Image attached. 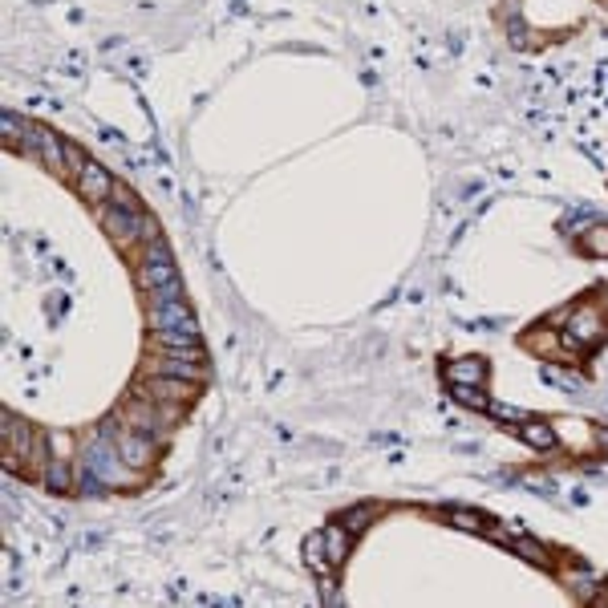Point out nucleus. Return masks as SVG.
I'll use <instances>...</instances> for the list:
<instances>
[{
    "instance_id": "1",
    "label": "nucleus",
    "mask_w": 608,
    "mask_h": 608,
    "mask_svg": "<svg viewBox=\"0 0 608 608\" xmlns=\"http://www.w3.org/2000/svg\"><path fill=\"white\" fill-rule=\"evenodd\" d=\"M150 329H171V333H183L191 341H199V325H195L191 309H187L183 284H167V288L150 292Z\"/></svg>"
},
{
    "instance_id": "2",
    "label": "nucleus",
    "mask_w": 608,
    "mask_h": 608,
    "mask_svg": "<svg viewBox=\"0 0 608 608\" xmlns=\"http://www.w3.org/2000/svg\"><path fill=\"white\" fill-rule=\"evenodd\" d=\"M86 462H89V475H94L102 487H134L138 483V471L126 467L122 454H118V446L114 442H106V438L89 442Z\"/></svg>"
},
{
    "instance_id": "3",
    "label": "nucleus",
    "mask_w": 608,
    "mask_h": 608,
    "mask_svg": "<svg viewBox=\"0 0 608 608\" xmlns=\"http://www.w3.org/2000/svg\"><path fill=\"white\" fill-rule=\"evenodd\" d=\"M608 325L604 317H600L596 304H580V309L568 312V333H564V353H572V357H580L584 349H596L600 341H604Z\"/></svg>"
},
{
    "instance_id": "4",
    "label": "nucleus",
    "mask_w": 608,
    "mask_h": 608,
    "mask_svg": "<svg viewBox=\"0 0 608 608\" xmlns=\"http://www.w3.org/2000/svg\"><path fill=\"white\" fill-rule=\"evenodd\" d=\"M138 284L146 292H159V288H167V284H179L175 256H171V247H167V239H162V236H150L146 239V256H142Z\"/></svg>"
},
{
    "instance_id": "5",
    "label": "nucleus",
    "mask_w": 608,
    "mask_h": 608,
    "mask_svg": "<svg viewBox=\"0 0 608 608\" xmlns=\"http://www.w3.org/2000/svg\"><path fill=\"white\" fill-rule=\"evenodd\" d=\"M102 228H106L110 239H118V247H134L142 236H146V215L142 212H122V207H102L97 212Z\"/></svg>"
},
{
    "instance_id": "6",
    "label": "nucleus",
    "mask_w": 608,
    "mask_h": 608,
    "mask_svg": "<svg viewBox=\"0 0 608 608\" xmlns=\"http://www.w3.org/2000/svg\"><path fill=\"white\" fill-rule=\"evenodd\" d=\"M138 386H142V394H146L150 402H162V405H187V402H195V394H199V381H187V378H159V373L142 378Z\"/></svg>"
},
{
    "instance_id": "7",
    "label": "nucleus",
    "mask_w": 608,
    "mask_h": 608,
    "mask_svg": "<svg viewBox=\"0 0 608 608\" xmlns=\"http://www.w3.org/2000/svg\"><path fill=\"white\" fill-rule=\"evenodd\" d=\"M122 422L130 426V430L146 434V438H167V422H162V414H159V402H138V397H130V402L122 405Z\"/></svg>"
},
{
    "instance_id": "8",
    "label": "nucleus",
    "mask_w": 608,
    "mask_h": 608,
    "mask_svg": "<svg viewBox=\"0 0 608 608\" xmlns=\"http://www.w3.org/2000/svg\"><path fill=\"white\" fill-rule=\"evenodd\" d=\"M73 187H78L81 199H89V203H106L110 195H114V175H110V171L102 167V162L89 159L86 171H81V175L73 179Z\"/></svg>"
},
{
    "instance_id": "9",
    "label": "nucleus",
    "mask_w": 608,
    "mask_h": 608,
    "mask_svg": "<svg viewBox=\"0 0 608 608\" xmlns=\"http://www.w3.org/2000/svg\"><path fill=\"white\" fill-rule=\"evenodd\" d=\"M146 370L159 373V378H187V381H203V362H187L179 353H159L150 349Z\"/></svg>"
},
{
    "instance_id": "10",
    "label": "nucleus",
    "mask_w": 608,
    "mask_h": 608,
    "mask_svg": "<svg viewBox=\"0 0 608 608\" xmlns=\"http://www.w3.org/2000/svg\"><path fill=\"white\" fill-rule=\"evenodd\" d=\"M114 446H118V454H122L126 467H134V471H146L150 459H154V446L146 442V434L130 430V426H122V430H118Z\"/></svg>"
},
{
    "instance_id": "11",
    "label": "nucleus",
    "mask_w": 608,
    "mask_h": 608,
    "mask_svg": "<svg viewBox=\"0 0 608 608\" xmlns=\"http://www.w3.org/2000/svg\"><path fill=\"white\" fill-rule=\"evenodd\" d=\"M446 386H487V362L483 357H459L446 370Z\"/></svg>"
},
{
    "instance_id": "12",
    "label": "nucleus",
    "mask_w": 608,
    "mask_h": 608,
    "mask_svg": "<svg viewBox=\"0 0 608 608\" xmlns=\"http://www.w3.org/2000/svg\"><path fill=\"white\" fill-rule=\"evenodd\" d=\"M321 536H325V547H329V560H333V568L345 564V560H349V552H353V536H357V531H349L345 523H333V528H325Z\"/></svg>"
},
{
    "instance_id": "13",
    "label": "nucleus",
    "mask_w": 608,
    "mask_h": 608,
    "mask_svg": "<svg viewBox=\"0 0 608 608\" xmlns=\"http://www.w3.org/2000/svg\"><path fill=\"white\" fill-rule=\"evenodd\" d=\"M520 438L536 450H552L555 446V430L544 422V418H523L520 422Z\"/></svg>"
},
{
    "instance_id": "14",
    "label": "nucleus",
    "mask_w": 608,
    "mask_h": 608,
    "mask_svg": "<svg viewBox=\"0 0 608 608\" xmlns=\"http://www.w3.org/2000/svg\"><path fill=\"white\" fill-rule=\"evenodd\" d=\"M304 564H309L312 572L321 576V580H325V576L333 572V560H329V547H325V536H321V531H317V536L304 539Z\"/></svg>"
},
{
    "instance_id": "15",
    "label": "nucleus",
    "mask_w": 608,
    "mask_h": 608,
    "mask_svg": "<svg viewBox=\"0 0 608 608\" xmlns=\"http://www.w3.org/2000/svg\"><path fill=\"white\" fill-rule=\"evenodd\" d=\"M45 487L54 495H70L73 491V471H70V462L65 459H54L49 467H45Z\"/></svg>"
},
{
    "instance_id": "16",
    "label": "nucleus",
    "mask_w": 608,
    "mask_h": 608,
    "mask_svg": "<svg viewBox=\"0 0 608 608\" xmlns=\"http://www.w3.org/2000/svg\"><path fill=\"white\" fill-rule=\"evenodd\" d=\"M378 503H362V507H349V512H341V523L349 531H362V528H370L373 520H378Z\"/></svg>"
},
{
    "instance_id": "17",
    "label": "nucleus",
    "mask_w": 608,
    "mask_h": 608,
    "mask_svg": "<svg viewBox=\"0 0 608 608\" xmlns=\"http://www.w3.org/2000/svg\"><path fill=\"white\" fill-rule=\"evenodd\" d=\"M446 520L454 523L459 531H483V536H487V528H491V520H483L479 512H467V507H450Z\"/></svg>"
},
{
    "instance_id": "18",
    "label": "nucleus",
    "mask_w": 608,
    "mask_h": 608,
    "mask_svg": "<svg viewBox=\"0 0 608 608\" xmlns=\"http://www.w3.org/2000/svg\"><path fill=\"white\" fill-rule=\"evenodd\" d=\"M25 130H29L25 118H17L12 110H4V114H0V134H4V146H21V142H25Z\"/></svg>"
},
{
    "instance_id": "19",
    "label": "nucleus",
    "mask_w": 608,
    "mask_h": 608,
    "mask_svg": "<svg viewBox=\"0 0 608 608\" xmlns=\"http://www.w3.org/2000/svg\"><path fill=\"white\" fill-rule=\"evenodd\" d=\"M450 394H454V402L459 405H467V410H491L483 386H450Z\"/></svg>"
},
{
    "instance_id": "20",
    "label": "nucleus",
    "mask_w": 608,
    "mask_h": 608,
    "mask_svg": "<svg viewBox=\"0 0 608 608\" xmlns=\"http://www.w3.org/2000/svg\"><path fill=\"white\" fill-rule=\"evenodd\" d=\"M507 544H512L515 552L523 555V560H531V564H544V568L552 564V560H547V552L536 544V539H528V536H512V539H507Z\"/></svg>"
},
{
    "instance_id": "21",
    "label": "nucleus",
    "mask_w": 608,
    "mask_h": 608,
    "mask_svg": "<svg viewBox=\"0 0 608 608\" xmlns=\"http://www.w3.org/2000/svg\"><path fill=\"white\" fill-rule=\"evenodd\" d=\"M584 252H588V256H604L608 260V228L604 223H596V228L584 231Z\"/></svg>"
},
{
    "instance_id": "22",
    "label": "nucleus",
    "mask_w": 608,
    "mask_h": 608,
    "mask_svg": "<svg viewBox=\"0 0 608 608\" xmlns=\"http://www.w3.org/2000/svg\"><path fill=\"white\" fill-rule=\"evenodd\" d=\"M86 162H89V154L78 146V142H65V175L70 179H78L81 171H86Z\"/></svg>"
},
{
    "instance_id": "23",
    "label": "nucleus",
    "mask_w": 608,
    "mask_h": 608,
    "mask_svg": "<svg viewBox=\"0 0 608 608\" xmlns=\"http://www.w3.org/2000/svg\"><path fill=\"white\" fill-rule=\"evenodd\" d=\"M110 199L118 203V207H122V212H142V203H138V195L130 191V187H122V183H114V195H110Z\"/></svg>"
},
{
    "instance_id": "24",
    "label": "nucleus",
    "mask_w": 608,
    "mask_h": 608,
    "mask_svg": "<svg viewBox=\"0 0 608 608\" xmlns=\"http://www.w3.org/2000/svg\"><path fill=\"white\" fill-rule=\"evenodd\" d=\"M321 592H325V608H345V604H341V596H337V588L329 584V576H325V588H321Z\"/></svg>"
},
{
    "instance_id": "25",
    "label": "nucleus",
    "mask_w": 608,
    "mask_h": 608,
    "mask_svg": "<svg viewBox=\"0 0 608 608\" xmlns=\"http://www.w3.org/2000/svg\"><path fill=\"white\" fill-rule=\"evenodd\" d=\"M596 446H600V454H608V426L604 430H596Z\"/></svg>"
}]
</instances>
